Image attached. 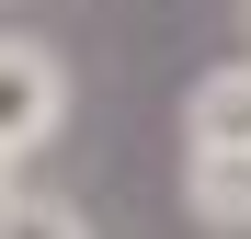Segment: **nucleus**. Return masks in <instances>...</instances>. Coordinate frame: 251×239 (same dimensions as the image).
<instances>
[{
  "instance_id": "f257e3e1",
  "label": "nucleus",
  "mask_w": 251,
  "mask_h": 239,
  "mask_svg": "<svg viewBox=\"0 0 251 239\" xmlns=\"http://www.w3.org/2000/svg\"><path fill=\"white\" fill-rule=\"evenodd\" d=\"M57 126H69V57L46 34H0V159L23 171Z\"/></svg>"
},
{
  "instance_id": "f03ea898",
  "label": "nucleus",
  "mask_w": 251,
  "mask_h": 239,
  "mask_svg": "<svg viewBox=\"0 0 251 239\" xmlns=\"http://www.w3.org/2000/svg\"><path fill=\"white\" fill-rule=\"evenodd\" d=\"M183 217L205 239H251V148H183Z\"/></svg>"
},
{
  "instance_id": "7ed1b4c3",
  "label": "nucleus",
  "mask_w": 251,
  "mask_h": 239,
  "mask_svg": "<svg viewBox=\"0 0 251 239\" xmlns=\"http://www.w3.org/2000/svg\"><path fill=\"white\" fill-rule=\"evenodd\" d=\"M183 148H251V57L205 68L183 91Z\"/></svg>"
},
{
  "instance_id": "20e7f679",
  "label": "nucleus",
  "mask_w": 251,
  "mask_h": 239,
  "mask_svg": "<svg viewBox=\"0 0 251 239\" xmlns=\"http://www.w3.org/2000/svg\"><path fill=\"white\" fill-rule=\"evenodd\" d=\"M0 239H92V217L69 205V194H0Z\"/></svg>"
},
{
  "instance_id": "39448f33",
  "label": "nucleus",
  "mask_w": 251,
  "mask_h": 239,
  "mask_svg": "<svg viewBox=\"0 0 251 239\" xmlns=\"http://www.w3.org/2000/svg\"><path fill=\"white\" fill-rule=\"evenodd\" d=\"M0 194H12V159H0Z\"/></svg>"
}]
</instances>
